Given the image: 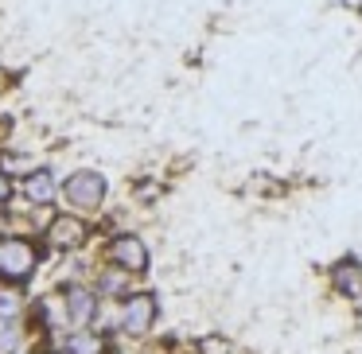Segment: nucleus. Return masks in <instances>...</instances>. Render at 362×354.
<instances>
[{
  "instance_id": "obj_4",
  "label": "nucleus",
  "mask_w": 362,
  "mask_h": 354,
  "mask_svg": "<svg viewBox=\"0 0 362 354\" xmlns=\"http://www.w3.org/2000/svg\"><path fill=\"white\" fill-rule=\"evenodd\" d=\"M152 315H156V300L144 296V292H141V296H133L125 304V331H129V335H141V331L152 323Z\"/></svg>"
},
{
  "instance_id": "obj_6",
  "label": "nucleus",
  "mask_w": 362,
  "mask_h": 354,
  "mask_svg": "<svg viewBox=\"0 0 362 354\" xmlns=\"http://www.w3.org/2000/svg\"><path fill=\"white\" fill-rule=\"evenodd\" d=\"M82 237H86V230H82L78 218H55L51 222V242L59 245V249H71V245H78Z\"/></svg>"
},
{
  "instance_id": "obj_5",
  "label": "nucleus",
  "mask_w": 362,
  "mask_h": 354,
  "mask_svg": "<svg viewBox=\"0 0 362 354\" xmlns=\"http://www.w3.org/2000/svg\"><path fill=\"white\" fill-rule=\"evenodd\" d=\"M331 281H335V292H343V296H362V265L358 261H343L331 273Z\"/></svg>"
},
{
  "instance_id": "obj_8",
  "label": "nucleus",
  "mask_w": 362,
  "mask_h": 354,
  "mask_svg": "<svg viewBox=\"0 0 362 354\" xmlns=\"http://www.w3.org/2000/svg\"><path fill=\"white\" fill-rule=\"evenodd\" d=\"M66 307H71V323H90V315H94V296H90V288H71L66 292Z\"/></svg>"
},
{
  "instance_id": "obj_3",
  "label": "nucleus",
  "mask_w": 362,
  "mask_h": 354,
  "mask_svg": "<svg viewBox=\"0 0 362 354\" xmlns=\"http://www.w3.org/2000/svg\"><path fill=\"white\" fill-rule=\"evenodd\" d=\"M113 261H117L121 269H129V273H141V269L148 265V249H144L141 237L125 234V237H117V242H113Z\"/></svg>"
},
{
  "instance_id": "obj_12",
  "label": "nucleus",
  "mask_w": 362,
  "mask_h": 354,
  "mask_svg": "<svg viewBox=\"0 0 362 354\" xmlns=\"http://www.w3.org/2000/svg\"><path fill=\"white\" fill-rule=\"evenodd\" d=\"M230 346L222 343V338H203V354H226Z\"/></svg>"
},
{
  "instance_id": "obj_7",
  "label": "nucleus",
  "mask_w": 362,
  "mask_h": 354,
  "mask_svg": "<svg viewBox=\"0 0 362 354\" xmlns=\"http://www.w3.org/2000/svg\"><path fill=\"white\" fill-rule=\"evenodd\" d=\"M24 195L32 199V203H51V199H55V179H51V172H47V167H40V172H32V175H28Z\"/></svg>"
},
{
  "instance_id": "obj_13",
  "label": "nucleus",
  "mask_w": 362,
  "mask_h": 354,
  "mask_svg": "<svg viewBox=\"0 0 362 354\" xmlns=\"http://www.w3.org/2000/svg\"><path fill=\"white\" fill-rule=\"evenodd\" d=\"M8 191H12V187H8V179H4V175H0V203H4V199H8Z\"/></svg>"
},
{
  "instance_id": "obj_2",
  "label": "nucleus",
  "mask_w": 362,
  "mask_h": 354,
  "mask_svg": "<svg viewBox=\"0 0 362 354\" xmlns=\"http://www.w3.org/2000/svg\"><path fill=\"white\" fill-rule=\"evenodd\" d=\"M32 269H35V253H32V245L28 242H4L0 245V273L4 276H32Z\"/></svg>"
},
{
  "instance_id": "obj_10",
  "label": "nucleus",
  "mask_w": 362,
  "mask_h": 354,
  "mask_svg": "<svg viewBox=\"0 0 362 354\" xmlns=\"http://www.w3.org/2000/svg\"><path fill=\"white\" fill-rule=\"evenodd\" d=\"M20 312V296L8 288H0V315H16Z\"/></svg>"
},
{
  "instance_id": "obj_1",
  "label": "nucleus",
  "mask_w": 362,
  "mask_h": 354,
  "mask_svg": "<svg viewBox=\"0 0 362 354\" xmlns=\"http://www.w3.org/2000/svg\"><path fill=\"white\" fill-rule=\"evenodd\" d=\"M63 195H66V203H71L74 211H94V206H102V199H105V179L98 172H74L71 179H66Z\"/></svg>"
},
{
  "instance_id": "obj_11",
  "label": "nucleus",
  "mask_w": 362,
  "mask_h": 354,
  "mask_svg": "<svg viewBox=\"0 0 362 354\" xmlns=\"http://www.w3.org/2000/svg\"><path fill=\"white\" fill-rule=\"evenodd\" d=\"M16 338H20V331L12 327V323H0V354L12 350V346H16Z\"/></svg>"
},
{
  "instance_id": "obj_9",
  "label": "nucleus",
  "mask_w": 362,
  "mask_h": 354,
  "mask_svg": "<svg viewBox=\"0 0 362 354\" xmlns=\"http://www.w3.org/2000/svg\"><path fill=\"white\" fill-rule=\"evenodd\" d=\"M98 350H102V343H98L94 335H74L71 354H98Z\"/></svg>"
}]
</instances>
